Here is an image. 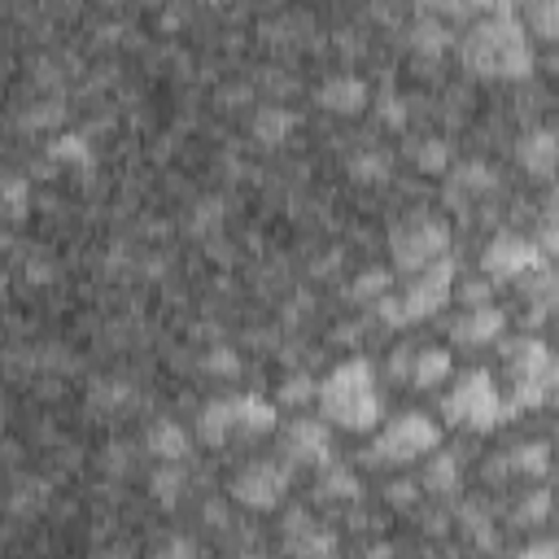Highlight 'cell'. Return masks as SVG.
I'll return each instance as SVG.
<instances>
[{"label": "cell", "instance_id": "24", "mask_svg": "<svg viewBox=\"0 0 559 559\" xmlns=\"http://www.w3.org/2000/svg\"><path fill=\"white\" fill-rule=\"evenodd\" d=\"M502 467L511 476H546L550 472V445L546 441H524V445H511L502 454Z\"/></svg>", "mask_w": 559, "mask_h": 559}, {"label": "cell", "instance_id": "30", "mask_svg": "<svg viewBox=\"0 0 559 559\" xmlns=\"http://www.w3.org/2000/svg\"><path fill=\"white\" fill-rule=\"evenodd\" d=\"M148 485H153V498H157L162 507H175V502L183 498V489H188V476H183L179 463H162V467L148 476Z\"/></svg>", "mask_w": 559, "mask_h": 559}, {"label": "cell", "instance_id": "31", "mask_svg": "<svg viewBox=\"0 0 559 559\" xmlns=\"http://www.w3.org/2000/svg\"><path fill=\"white\" fill-rule=\"evenodd\" d=\"M520 22H524V31L533 26L537 39H555V35H559V0H537V4H528Z\"/></svg>", "mask_w": 559, "mask_h": 559}, {"label": "cell", "instance_id": "16", "mask_svg": "<svg viewBox=\"0 0 559 559\" xmlns=\"http://www.w3.org/2000/svg\"><path fill=\"white\" fill-rule=\"evenodd\" d=\"M411 48L419 52V57H428V61H437V57H445L450 48H454V31H450V22H441V17H432L424 4L415 9V26H411Z\"/></svg>", "mask_w": 559, "mask_h": 559}, {"label": "cell", "instance_id": "36", "mask_svg": "<svg viewBox=\"0 0 559 559\" xmlns=\"http://www.w3.org/2000/svg\"><path fill=\"white\" fill-rule=\"evenodd\" d=\"M371 310H376V319H380L384 328H406V314H402V301H397V293H384V297H380Z\"/></svg>", "mask_w": 559, "mask_h": 559}, {"label": "cell", "instance_id": "22", "mask_svg": "<svg viewBox=\"0 0 559 559\" xmlns=\"http://www.w3.org/2000/svg\"><path fill=\"white\" fill-rule=\"evenodd\" d=\"M48 162L52 166H66V170H92V144H87V135H79V131H57L52 140H48Z\"/></svg>", "mask_w": 559, "mask_h": 559}, {"label": "cell", "instance_id": "40", "mask_svg": "<svg viewBox=\"0 0 559 559\" xmlns=\"http://www.w3.org/2000/svg\"><path fill=\"white\" fill-rule=\"evenodd\" d=\"M546 511H550V493H546V489H537V493H533L528 502H520V507H515V520L533 524V520H542Z\"/></svg>", "mask_w": 559, "mask_h": 559}, {"label": "cell", "instance_id": "23", "mask_svg": "<svg viewBox=\"0 0 559 559\" xmlns=\"http://www.w3.org/2000/svg\"><path fill=\"white\" fill-rule=\"evenodd\" d=\"M406 157L424 170V175H445L454 153H450V140L441 135H419V140H406Z\"/></svg>", "mask_w": 559, "mask_h": 559}, {"label": "cell", "instance_id": "14", "mask_svg": "<svg viewBox=\"0 0 559 559\" xmlns=\"http://www.w3.org/2000/svg\"><path fill=\"white\" fill-rule=\"evenodd\" d=\"M231 437H266L280 428V411L262 393H231Z\"/></svg>", "mask_w": 559, "mask_h": 559}, {"label": "cell", "instance_id": "6", "mask_svg": "<svg viewBox=\"0 0 559 559\" xmlns=\"http://www.w3.org/2000/svg\"><path fill=\"white\" fill-rule=\"evenodd\" d=\"M454 280H459V262H454L450 253L437 258L432 266H424V271L397 293L406 323H419V319H432L437 310H445L450 297H454Z\"/></svg>", "mask_w": 559, "mask_h": 559}, {"label": "cell", "instance_id": "35", "mask_svg": "<svg viewBox=\"0 0 559 559\" xmlns=\"http://www.w3.org/2000/svg\"><path fill=\"white\" fill-rule=\"evenodd\" d=\"M201 367H205L210 376H240V354L227 349V345H214V349L201 358Z\"/></svg>", "mask_w": 559, "mask_h": 559}, {"label": "cell", "instance_id": "3", "mask_svg": "<svg viewBox=\"0 0 559 559\" xmlns=\"http://www.w3.org/2000/svg\"><path fill=\"white\" fill-rule=\"evenodd\" d=\"M441 415L445 424L454 428H467V432H489L502 424V393L493 384V376L485 367H472L454 380V389L441 397Z\"/></svg>", "mask_w": 559, "mask_h": 559}, {"label": "cell", "instance_id": "32", "mask_svg": "<svg viewBox=\"0 0 559 559\" xmlns=\"http://www.w3.org/2000/svg\"><path fill=\"white\" fill-rule=\"evenodd\" d=\"M61 118H66L61 100H35V105L17 118V127H22V131H44V127H57Z\"/></svg>", "mask_w": 559, "mask_h": 559}, {"label": "cell", "instance_id": "38", "mask_svg": "<svg viewBox=\"0 0 559 559\" xmlns=\"http://www.w3.org/2000/svg\"><path fill=\"white\" fill-rule=\"evenodd\" d=\"M459 297L467 301V310H472V306H489V297H493V280H485V275H480V280H467V284L459 288Z\"/></svg>", "mask_w": 559, "mask_h": 559}, {"label": "cell", "instance_id": "17", "mask_svg": "<svg viewBox=\"0 0 559 559\" xmlns=\"http://www.w3.org/2000/svg\"><path fill=\"white\" fill-rule=\"evenodd\" d=\"M297 109H288V105H280V100H271V105H258L253 109V118H249V131H253V140L262 144V148H275V144H284L293 131H297Z\"/></svg>", "mask_w": 559, "mask_h": 559}, {"label": "cell", "instance_id": "1", "mask_svg": "<svg viewBox=\"0 0 559 559\" xmlns=\"http://www.w3.org/2000/svg\"><path fill=\"white\" fill-rule=\"evenodd\" d=\"M476 13L480 17L459 39L463 66L485 79H528L537 57H533V39H528L515 4L493 0V4H476Z\"/></svg>", "mask_w": 559, "mask_h": 559}, {"label": "cell", "instance_id": "8", "mask_svg": "<svg viewBox=\"0 0 559 559\" xmlns=\"http://www.w3.org/2000/svg\"><path fill=\"white\" fill-rule=\"evenodd\" d=\"M546 266V258H542V249L528 240V236H515V231H498L493 240H489V249L480 253V271H485V280H524V275H533V271H542Z\"/></svg>", "mask_w": 559, "mask_h": 559}, {"label": "cell", "instance_id": "11", "mask_svg": "<svg viewBox=\"0 0 559 559\" xmlns=\"http://www.w3.org/2000/svg\"><path fill=\"white\" fill-rule=\"evenodd\" d=\"M502 358H507V367H511V380H528V384H546V389H555V354H550V345L542 341V336H520V341H511L507 349H502Z\"/></svg>", "mask_w": 559, "mask_h": 559}, {"label": "cell", "instance_id": "25", "mask_svg": "<svg viewBox=\"0 0 559 559\" xmlns=\"http://www.w3.org/2000/svg\"><path fill=\"white\" fill-rule=\"evenodd\" d=\"M197 437H201L205 445H223V441L231 437V402H227V397H214V402L201 406V415H197Z\"/></svg>", "mask_w": 559, "mask_h": 559}, {"label": "cell", "instance_id": "18", "mask_svg": "<svg viewBox=\"0 0 559 559\" xmlns=\"http://www.w3.org/2000/svg\"><path fill=\"white\" fill-rule=\"evenodd\" d=\"M144 450H148L157 463H183L188 450H192V437H188V428H179L175 419H157V424H148V432H144Z\"/></svg>", "mask_w": 559, "mask_h": 559}, {"label": "cell", "instance_id": "29", "mask_svg": "<svg viewBox=\"0 0 559 559\" xmlns=\"http://www.w3.org/2000/svg\"><path fill=\"white\" fill-rule=\"evenodd\" d=\"M384 293H393V271H384V266H367V271H358V280L349 284V297H354L358 306H376Z\"/></svg>", "mask_w": 559, "mask_h": 559}, {"label": "cell", "instance_id": "12", "mask_svg": "<svg viewBox=\"0 0 559 559\" xmlns=\"http://www.w3.org/2000/svg\"><path fill=\"white\" fill-rule=\"evenodd\" d=\"M314 100H319V109H328V114L354 118V114H362V109H367L371 92H367V83H362L358 74H349V70H336V74H328V79L319 83Z\"/></svg>", "mask_w": 559, "mask_h": 559}, {"label": "cell", "instance_id": "28", "mask_svg": "<svg viewBox=\"0 0 559 559\" xmlns=\"http://www.w3.org/2000/svg\"><path fill=\"white\" fill-rule=\"evenodd\" d=\"M31 210V179L26 175H0V218L9 223H22Z\"/></svg>", "mask_w": 559, "mask_h": 559}, {"label": "cell", "instance_id": "5", "mask_svg": "<svg viewBox=\"0 0 559 559\" xmlns=\"http://www.w3.org/2000/svg\"><path fill=\"white\" fill-rule=\"evenodd\" d=\"M441 445V428L419 415V411H402L367 450V463H411L419 454H432Z\"/></svg>", "mask_w": 559, "mask_h": 559}, {"label": "cell", "instance_id": "4", "mask_svg": "<svg viewBox=\"0 0 559 559\" xmlns=\"http://www.w3.org/2000/svg\"><path fill=\"white\" fill-rule=\"evenodd\" d=\"M389 253H393L397 271L419 275L424 266H432L437 258L450 253V227L441 218H432V214H406L389 231Z\"/></svg>", "mask_w": 559, "mask_h": 559}, {"label": "cell", "instance_id": "33", "mask_svg": "<svg viewBox=\"0 0 559 559\" xmlns=\"http://www.w3.org/2000/svg\"><path fill=\"white\" fill-rule=\"evenodd\" d=\"M314 393H319V380L306 376V371H293V376L280 384V402H284V406H306V402H314Z\"/></svg>", "mask_w": 559, "mask_h": 559}, {"label": "cell", "instance_id": "19", "mask_svg": "<svg viewBox=\"0 0 559 559\" xmlns=\"http://www.w3.org/2000/svg\"><path fill=\"white\" fill-rule=\"evenodd\" d=\"M450 376H454V354L450 349H437V345H424V349H415V362H411L406 384L411 389H437Z\"/></svg>", "mask_w": 559, "mask_h": 559}, {"label": "cell", "instance_id": "13", "mask_svg": "<svg viewBox=\"0 0 559 559\" xmlns=\"http://www.w3.org/2000/svg\"><path fill=\"white\" fill-rule=\"evenodd\" d=\"M498 188V175L485 162H459L445 170V205L467 210L476 197H489Z\"/></svg>", "mask_w": 559, "mask_h": 559}, {"label": "cell", "instance_id": "34", "mask_svg": "<svg viewBox=\"0 0 559 559\" xmlns=\"http://www.w3.org/2000/svg\"><path fill=\"white\" fill-rule=\"evenodd\" d=\"M376 114H380V122H384L389 131H406V122H411V109H406V100H402L397 92H384L380 105H376Z\"/></svg>", "mask_w": 559, "mask_h": 559}, {"label": "cell", "instance_id": "41", "mask_svg": "<svg viewBox=\"0 0 559 559\" xmlns=\"http://www.w3.org/2000/svg\"><path fill=\"white\" fill-rule=\"evenodd\" d=\"M384 498H389L393 507H415V502H419V485H415V480H393V485L384 489Z\"/></svg>", "mask_w": 559, "mask_h": 559}, {"label": "cell", "instance_id": "39", "mask_svg": "<svg viewBox=\"0 0 559 559\" xmlns=\"http://www.w3.org/2000/svg\"><path fill=\"white\" fill-rule=\"evenodd\" d=\"M148 559H197V546L188 537H166Z\"/></svg>", "mask_w": 559, "mask_h": 559}, {"label": "cell", "instance_id": "9", "mask_svg": "<svg viewBox=\"0 0 559 559\" xmlns=\"http://www.w3.org/2000/svg\"><path fill=\"white\" fill-rule=\"evenodd\" d=\"M284 463L288 467H323L332 463V432L323 419H293L284 428Z\"/></svg>", "mask_w": 559, "mask_h": 559}, {"label": "cell", "instance_id": "15", "mask_svg": "<svg viewBox=\"0 0 559 559\" xmlns=\"http://www.w3.org/2000/svg\"><path fill=\"white\" fill-rule=\"evenodd\" d=\"M502 332H507V310L493 306V301L463 310V314L454 319V328H450L454 345H489V341H498Z\"/></svg>", "mask_w": 559, "mask_h": 559}, {"label": "cell", "instance_id": "26", "mask_svg": "<svg viewBox=\"0 0 559 559\" xmlns=\"http://www.w3.org/2000/svg\"><path fill=\"white\" fill-rule=\"evenodd\" d=\"M314 489H319L323 502H354V498H358V476H354L345 463H323Z\"/></svg>", "mask_w": 559, "mask_h": 559}, {"label": "cell", "instance_id": "20", "mask_svg": "<svg viewBox=\"0 0 559 559\" xmlns=\"http://www.w3.org/2000/svg\"><path fill=\"white\" fill-rule=\"evenodd\" d=\"M520 162H524V170H533L537 179H550V175H555V162H559V135H555L550 127L528 131L524 144H520Z\"/></svg>", "mask_w": 559, "mask_h": 559}, {"label": "cell", "instance_id": "27", "mask_svg": "<svg viewBox=\"0 0 559 559\" xmlns=\"http://www.w3.org/2000/svg\"><path fill=\"white\" fill-rule=\"evenodd\" d=\"M345 170H349L354 183H384L393 175V157L384 148H362V153H354L345 162Z\"/></svg>", "mask_w": 559, "mask_h": 559}, {"label": "cell", "instance_id": "42", "mask_svg": "<svg viewBox=\"0 0 559 559\" xmlns=\"http://www.w3.org/2000/svg\"><path fill=\"white\" fill-rule=\"evenodd\" d=\"M511 559H559V542H550V537L528 542V546H524V550H515Z\"/></svg>", "mask_w": 559, "mask_h": 559}, {"label": "cell", "instance_id": "2", "mask_svg": "<svg viewBox=\"0 0 559 559\" xmlns=\"http://www.w3.org/2000/svg\"><path fill=\"white\" fill-rule=\"evenodd\" d=\"M319 415L323 424H336L345 432H371L380 424V393H376V367L367 358H345L319 380Z\"/></svg>", "mask_w": 559, "mask_h": 559}, {"label": "cell", "instance_id": "7", "mask_svg": "<svg viewBox=\"0 0 559 559\" xmlns=\"http://www.w3.org/2000/svg\"><path fill=\"white\" fill-rule=\"evenodd\" d=\"M288 493V463L280 459H253L231 476V498L249 511H275Z\"/></svg>", "mask_w": 559, "mask_h": 559}, {"label": "cell", "instance_id": "10", "mask_svg": "<svg viewBox=\"0 0 559 559\" xmlns=\"http://www.w3.org/2000/svg\"><path fill=\"white\" fill-rule=\"evenodd\" d=\"M284 550H288V559H332L336 555V533L319 528L310 520V511L293 507L284 515Z\"/></svg>", "mask_w": 559, "mask_h": 559}, {"label": "cell", "instance_id": "37", "mask_svg": "<svg viewBox=\"0 0 559 559\" xmlns=\"http://www.w3.org/2000/svg\"><path fill=\"white\" fill-rule=\"evenodd\" d=\"M415 349H419V345H397V349L389 354V367H384V371H389V380H402V384H406L411 362H415Z\"/></svg>", "mask_w": 559, "mask_h": 559}, {"label": "cell", "instance_id": "21", "mask_svg": "<svg viewBox=\"0 0 559 559\" xmlns=\"http://www.w3.org/2000/svg\"><path fill=\"white\" fill-rule=\"evenodd\" d=\"M459 485H463V463H459L454 450H441V454H432L424 463V489L428 493L450 498V493H459Z\"/></svg>", "mask_w": 559, "mask_h": 559}]
</instances>
